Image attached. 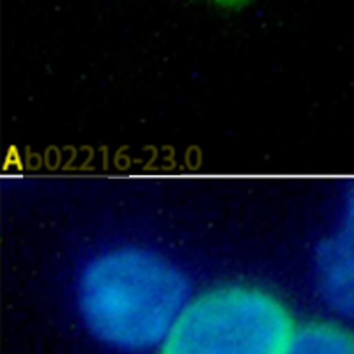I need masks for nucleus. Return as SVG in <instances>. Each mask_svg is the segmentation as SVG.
<instances>
[{"instance_id": "5", "label": "nucleus", "mask_w": 354, "mask_h": 354, "mask_svg": "<svg viewBox=\"0 0 354 354\" xmlns=\"http://www.w3.org/2000/svg\"><path fill=\"white\" fill-rule=\"evenodd\" d=\"M214 2L220 6H225V8H236V6L245 4L246 0H214Z\"/></svg>"}, {"instance_id": "1", "label": "nucleus", "mask_w": 354, "mask_h": 354, "mask_svg": "<svg viewBox=\"0 0 354 354\" xmlns=\"http://www.w3.org/2000/svg\"><path fill=\"white\" fill-rule=\"evenodd\" d=\"M194 294L185 271L138 245L103 250L82 268L77 305L84 326L117 353L160 349Z\"/></svg>"}, {"instance_id": "2", "label": "nucleus", "mask_w": 354, "mask_h": 354, "mask_svg": "<svg viewBox=\"0 0 354 354\" xmlns=\"http://www.w3.org/2000/svg\"><path fill=\"white\" fill-rule=\"evenodd\" d=\"M296 328L273 292L227 283L192 296L158 354H282Z\"/></svg>"}, {"instance_id": "3", "label": "nucleus", "mask_w": 354, "mask_h": 354, "mask_svg": "<svg viewBox=\"0 0 354 354\" xmlns=\"http://www.w3.org/2000/svg\"><path fill=\"white\" fill-rule=\"evenodd\" d=\"M312 274L331 314L354 321V181L344 192L333 227L315 246Z\"/></svg>"}, {"instance_id": "4", "label": "nucleus", "mask_w": 354, "mask_h": 354, "mask_svg": "<svg viewBox=\"0 0 354 354\" xmlns=\"http://www.w3.org/2000/svg\"><path fill=\"white\" fill-rule=\"evenodd\" d=\"M282 354H354V331L342 322H308L294 330Z\"/></svg>"}]
</instances>
